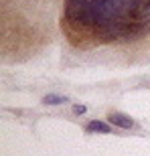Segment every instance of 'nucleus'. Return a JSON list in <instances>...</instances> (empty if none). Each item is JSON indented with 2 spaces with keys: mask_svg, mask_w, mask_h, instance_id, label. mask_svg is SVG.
I'll return each mask as SVG.
<instances>
[{
  "mask_svg": "<svg viewBox=\"0 0 150 156\" xmlns=\"http://www.w3.org/2000/svg\"><path fill=\"white\" fill-rule=\"evenodd\" d=\"M110 122L114 124V126H118V128H126V130L134 128V120H130V118L124 116V114H112V116H110Z\"/></svg>",
  "mask_w": 150,
  "mask_h": 156,
  "instance_id": "f257e3e1",
  "label": "nucleus"
},
{
  "mask_svg": "<svg viewBox=\"0 0 150 156\" xmlns=\"http://www.w3.org/2000/svg\"><path fill=\"white\" fill-rule=\"evenodd\" d=\"M87 132H102V134H110L112 132V126L105 124V122H99V120H93L87 124Z\"/></svg>",
  "mask_w": 150,
  "mask_h": 156,
  "instance_id": "f03ea898",
  "label": "nucleus"
},
{
  "mask_svg": "<svg viewBox=\"0 0 150 156\" xmlns=\"http://www.w3.org/2000/svg\"><path fill=\"white\" fill-rule=\"evenodd\" d=\"M43 101H45V104H49V105H61V104H65V101H69V99L65 98V95H55V93H47L45 98H43Z\"/></svg>",
  "mask_w": 150,
  "mask_h": 156,
  "instance_id": "7ed1b4c3",
  "label": "nucleus"
},
{
  "mask_svg": "<svg viewBox=\"0 0 150 156\" xmlns=\"http://www.w3.org/2000/svg\"><path fill=\"white\" fill-rule=\"evenodd\" d=\"M85 110H87L85 105H73V112L77 114V116H81V114H85Z\"/></svg>",
  "mask_w": 150,
  "mask_h": 156,
  "instance_id": "20e7f679",
  "label": "nucleus"
}]
</instances>
